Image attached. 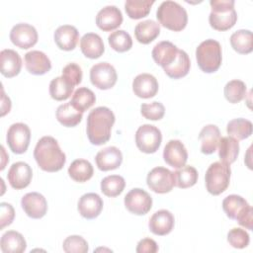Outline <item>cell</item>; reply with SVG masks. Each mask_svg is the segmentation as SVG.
Listing matches in <instances>:
<instances>
[{
    "label": "cell",
    "mask_w": 253,
    "mask_h": 253,
    "mask_svg": "<svg viewBox=\"0 0 253 253\" xmlns=\"http://www.w3.org/2000/svg\"><path fill=\"white\" fill-rule=\"evenodd\" d=\"M5 105L8 107V109H11V101L9 99V97H7L4 93V90L2 89V103H1V110L3 111L5 109Z\"/></svg>",
    "instance_id": "49"
},
{
    "label": "cell",
    "mask_w": 253,
    "mask_h": 253,
    "mask_svg": "<svg viewBox=\"0 0 253 253\" xmlns=\"http://www.w3.org/2000/svg\"><path fill=\"white\" fill-rule=\"evenodd\" d=\"M147 186L155 193L165 194L175 186L173 172L165 167L153 168L146 177Z\"/></svg>",
    "instance_id": "11"
},
{
    "label": "cell",
    "mask_w": 253,
    "mask_h": 253,
    "mask_svg": "<svg viewBox=\"0 0 253 253\" xmlns=\"http://www.w3.org/2000/svg\"><path fill=\"white\" fill-rule=\"evenodd\" d=\"M227 241L229 244L237 249H242L248 246L250 237L245 229L234 227L230 229L227 233Z\"/></svg>",
    "instance_id": "44"
},
{
    "label": "cell",
    "mask_w": 253,
    "mask_h": 253,
    "mask_svg": "<svg viewBox=\"0 0 253 253\" xmlns=\"http://www.w3.org/2000/svg\"><path fill=\"white\" fill-rule=\"evenodd\" d=\"M239 154V142L231 136L220 137L218 142V156L221 162L230 165Z\"/></svg>",
    "instance_id": "32"
},
{
    "label": "cell",
    "mask_w": 253,
    "mask_h": 253,
    "mask_svg": "<svg viewBox=\"0 0 253 253\" xmlns=\"http://www.w3.org/2000/svg\"><path fill=\"white\" fill-rule=\"evenodd\" d=\"M7 143L9 148L16 154H22L27 151L30 140V127L24 123H16L10 126L7 131Z\"/></svg>",
    "instance_id": "9"
},
{
    "label": "cell",
    "mask_w": 253,
    "mask_h": 253,
    "mask_svg": "<svg viewBox=\"0 0 253 253\" xmlns=\"http://www.w3.org/2000/svg\"><path fill=\"white\" fill-rule=\"evenodd\" d=\"M201 151L204 154H211L216 150L220 139L219 128L215 125L205 126L199 134Z\"/></svg>",
    "instance_id": "27"
},
{
    "label": "cell",
    "mask_w": 253,
    "mask_h": 253,
    "mask_svg": "<svg viewBox=\"0 0 253 253\" xmlns=\"http://www.w3.org/2000/svg\"><path fill=\"white\" fill-rule=\"evenodd\" d=\"M10 40L16 46L28 49L38 42V32L36 28L27 23L16 24L10 32Z\"/></svg>",
    "instance_id": "13"
},
{
    "label": "cell",
    "mask_w": 253,
    "mask_h": 253,
    "mask_svg": "<svg viewBox=\"0 0 253 253\" xmlns=\"http://www.w3.org/2000/svg\"><path fill=\"white\" fill-rule=\"evenodd\" d=\"M83 117V113L75 109L71 103L60 105L56 110V119L64 126L72 127L77 126Z\"/></svg>",
    "instance_id": "33"
},
{
    "label": "cell",
    "mask_w": 253,
    "mask_h": 253,
    "mask_svg": "<svg viewBox=\"0 0 253 253\" xmlns=\"http://www.w3.org/2000/svg\"><path fill=\"white\" fill-rule=\"evenodd\" d=\"M123 23V14L121 10L114 5H108L102 8L96 16V25L104 32H110L119 28Z\"/></svg>",
    "instance_id": "17"
},
{
    "label": "cell",
    "mask_w": 253,
    "mask_h": 253,
    "mask_svg": "<svg viewBox=\"0 0 253 253\" xmlns=\"http://www.w3.org/2000/svg\"><path fill=\"white\" fill-rule=\"evenodd\" d=\"M179 48L168 41H163L156 43L152 49V58L156 64L162 68L170 65L177 57Z\"/></svg>",
    "instance_id": "25"
},
{
    "label": "cell",
    "mask_w": 253,
    "mask_h": 253,
    "mask_svg": "<svg viewBox=\"0 0 253 253\" xmlns=\"http://www.w3.org/2000/svg\"><path fill=\"white\" fill-rule=\"evenodd\" d=\"M32 177L33 171L31 166L23 161L13 163L7 174V179L10 186L16 190H21L28 187L32 181Z\"/></svg>",
    "instance_id": "15"
},
{
    "label": "cell",
    "mask_w": 253,
    "mask_h": 253,
    "mask_svg": "<svg viewBox=\"0 0 253 253\" xmlns=\"http://www.w3.org/2000/svg\"><path fill=\"white\" fill-rule=\"evenodd\" d=\"M79 213L87 219L97 217L103 210V200L96 193H87L81 196L77 206Z\"/></svg>",
    "instance_id": "20"
},
{
    "label": "cell",
    "mask_w": 253,
    "mask_h": 253,
    "mask_svg": "<svg viewBox=\"0 0 253 253\" xmlns=\"http://www.w3.org/2000/svg\"><path fill=\"white\" fill-rule=\"evenodd\" d=\"M162 141V134L158 127L152 125H142L135 132V144L144 153H154Z\"/></svg>",
    "instance_id": "8"
},
{
    "label": "cell",
    "mask_w": 253,
    "mask_h": 253,
    "mask_svg": "<svg viewBox=\"0 0 253 253\" xmlns=\"http://www.w3.org/2000/svg\"><path fill=\"white\" fill-rule=\"evenodd\" d=\"M68 174L75 182L83 183L92 178L94 169L88 160L76 159L68 167Z\"/></svg>",
    "instance_id": "34"
},
{
    "label": "cell",
    "mask_w": 253,
    "mask_h": 253,
    "mask_svg": "<svg viewBox=\"0 0 253 253\" xmlns=\"http://www.w3.org/2000/svg\"><path fill=\"white\" fill-rule=\"evenodd\" d=\"M140 113L141 115L151 121H158L161 120L165 114V108L160 102H152V103H144L140 106Z\"/></svg>",
    "instance_id": "45"
},
{
    "label": "cell",
    "mask_w": 253,
    "mask_h": 253,
    "mask_svg": "<svg viewBox=\"0 0 253 253\" xmlns=\"http://www.w3.org/2000/svg\"><path fill=\"white\" fill-rule=\"evenodd\" d=\"M108 42L110 46L118 52L127 51L132 46L130 35L124 30H118L111 33L108 37Z\"/></svg>",
    "instance_id": "42"
},
{
    "label": "cell",
    "mask_w": 253,
    "mask_h": 253,
    "mask_svg": "<svg viewBox=\"0 0 253 253\" xmlns=\"http://www.w3.org/2000/svg\"><path fill=\"white\" fill-rule=\"evenodd\" d=\"M234 0H211V11L209 22L211 28L216 31L231 29L237 21V13L234 9Z\"/></svg>",
    "instance_id": "3"
},
{
    "label": "cell",
    "mask_w": 253,
    "mask_h": 253,
    "mask_svg": "<svg viewBox=\"0 0 253 253\" xmlns=\"http://www.w3.org/2000/svg\"><path fill=\"white\" fill-rule=\"evenodd\" d=\"M80 48L82 53L91 59L100 57L105 51L103 40L95 33H87L81 38Z\"/></svg>",
    "instance_id": "26"
},
{
    "label": "cell",
    "mask_w": 253,
    "mask_h": 253,
    "mask_svg": "<svg viewBox=\"0 0 253 253\" xmlns=\"http://www.w3.org/2000/svg\"><path fill=\"white\" fill-rule=\"evenodd\" d=\"M62 248L66 253H86L88 252L87 241L79 235H70L63 241Z\"/></svg>",
    "instance_id": "43"
},
{
    "label": "cell",
    "mask_w": 253,
    "mask_h": 253,
    "mask_svg": "<svg viewBox=\"0 0 253 253\" xmlns=\"http://www.w3.org/2000/svg\"><path fill=\"white\" fill-rule=\"evenodd\" d=\"M95 161L100 170L110 171L120 167L123 162V154L118 147L109 146L96 154Z\"/></svg>",
    "instance_id": "22"
},
{
    "label": "cell",
    "mask_w": 253,
    "mask_h": 253,
    "mask_svg": "<svg viewBox=\"0 0 253 253\" xmlns=\"http://www.w3.org/2000/svg\"><path fill=\"white\" fill-rule=\"evenodd\" d=\"M157 251H158V245L151 238L141 239L136 246L137 253H155Z\"/></svg>",
    "instance_id": "48"
},
{
    "label": "cell",
    "mask_w": 253,
    "mask_h": 253,
    "mask_svg": "<svg viewBox=\"0 0 253 253\" xmlns=\"http://www.w3.org/2000/svg\"><path fill=\"white\" fill-rule=\"evenodd\" d=\"M22 68V59L19 53L10 48L1 50L0 52V70L1 73L8 78L18 75Z\"/></svg>",
    "instance_id": "24"
},
{
    "label": "cell",
    "mask_w": 253,
    "mask_h": 253,
    "mask_svg": "<svg viewBox=\"0 0 253 253\" xmlns=\"http://www.w3.org/2000/svg\"><path fill=\"white\" fill-rule=\"evenodd\" d=\"M226 131L229 136L237 140H243L252 134V123L243 118L233 119L228 122Z\"/></svg>",
    "instance_id": "36"
},
{
    "label": "cell",
    "mask_w": 253,
    "mask_h": 253,
    "mask_svg": "<svg viewBox=\"0 0 253 253\" xmlns=\"http://www.w3.org/2000/svg\"><path fill=\"white\" fill-rule=\"evenodd\" d=\"M175 186L186 189L194 186L198 181V171L193 166H183L173 172Z\"/></svg>",
    "instance_id": "39"
},
{
    "label": "cell",
    "mask_w": 253,
    "mask_h": 253,
    "mask_svg": "<svg viewBox=\"0 0 253 253\" xmlns=\"http://www.w3.org/2000/svg\"><path fill=\"white\" fill-rule=\"evenodd\" d=\"M126 181L120 175H110L101 181V191L107 197H117L125 189Z\"/></svg>",
    "instance_id": "41"
},
{
    "label": "cell",
    "mask_w": 253,
    "mask_h": 253,
    "mask_svg": "<svg viewBox=\"0 0 253 253\" xmlns=\"http://www.w3.org/2000/svg\"><path fill=\"white\" fill-rule=\"evenodd\" d=\"M21 206L26 214L35 219L44 216L47 211L45 198L38 192H32L24 195L21 200Z\"/></svg>",
    "instance_id": "14"
},
{
    "label": "cell",
    "mask_w": 253,
    "mask_h": 253,
    "mask_svg": "<svg viewBox=\"0 0 253 253\" xmlns=\"http://www.w3.org/2000/svg\"><path fill=\"white\" fill-rule=\"evenodd\" d=\"M132 90L139 98H152L158 91L157 79L149 73L138 74L132 81Z\"/></svg>",
    "instance_id": "21"
},
{
    "label": "cell",
    "mask_w": 253,
    "mask_h": 253,
    "mask_svg": "<svg viewBox=\"0 0 253 253\" xmlns=\"http://www.w3.org/2000/svg\"><path fill=\"white\" fill-rule=\"evenodd\" d=\"M196 58L202 71L206 73L215 72L222 60L220 43L212 39L202 42L196 49Z\"/></svg>",
    "instance_id": "6"
},
{
    "label": "cell",
    "mask_w": 253,
    "mask_h": 253,
    "mask_svg": "<svg viewBox=\"0 0 253 253\" xmlns=\"http://www.w3.org/2000/svg\"><path fill=\"white\" fill-rule=\"evenodd\" d=\"M34 157L39 167L46 172L59 171L66 162V156L57 140L49 135L39 139L34 150Z\"/></svg>",
    "instance_id": "2"
},
{
    "label": "cell",
    "mask_w": 253,
    "mask_h": 253,
    "mask_svg": "<svg viewBox=\"0 0 253 253\" xmlns=\"http://www.w3.org/2000/svg\"><path fill=\"white\" fill-rule=\"evenodd\" d=\"M154 0H126L125 9L130 19H141L147 16L150 12Z\"/></svg>",
    "instance_id": "38"
},
{
    "label": "cell",
    "mask_w": 253,
    "mask_h": 253,
    "mask_svg": "<svg viewBox=\"0 0 253 253\" xmlns=\"http://www.w3.org/2000/svg\"><path fill=\"white\" fill-rule=\"evenodd\" d=\"M191 61L186 51L179 49L176 59L168 66L164 67V72L173 79H179L186 76L190 70Z\"/></svg>",
    "instance_id": "30"
},
{
    "label": "cell",
    "mask_w": 253,
    "mask_h": 253,
    "mask_svg": "<svg viewBox=\"0 0 253 253\" xmlns=\"http://www.w3.org/2000/svg\"><path fill=\"white\" fill-rule=\"evenodd\" d=\"M246 84L241 80H231L227 82L224 86V97L229 103H239L246 97Z\"/></svg>",
    "instance_id": "40"
},
{
    "label": "cell",
    "mask_w": 253,
    "mask_h": 253,
    "mask_svg": "<svg viewBox=\"0 0 253 253\" xmlns=\"http://www.w3.org/2000/svg\"><path fill=\"white\" fill-rule=\"evenodd\" d=\"M230 175L231 169L228 164L221 161L211 163L205 175L208 192L213 196L223 193L229 185Z\"/></svg>",
    "instance_id": "7"
},
{
    "label": "cell",
    "mask_w": 253,
    "mask_h": 253,
    "mask_svg": "<svg viewBox=\"0 0 253 253\" xmlns=\"http://www.w3.org/2000/svg\"><path fill=\"white\" fill-rule=\"evenodd\" d=\"M118 79L115 67L108 62H99L90 69L91 83L101 90L112 88Z\"/></svg>",
    "instance_id": "10"
},
{
    "label": "cell",
    "mask_w": 253,
    "mask_h": 253,
    "mask_svg": "<svg viewBox=\"0 0 253 253\" xmlns=\"http://www.w3.org/2000/svg\"><path fill=\"white\" fill-rule=\"evenodd\" d=\"M175 218L171 211L167 210H159L155 211L149 219V230L155 235L163 236L170 233L174 227Z\"/></svg>",
    "instance_id": "18"
},
{
    "label": "cell",
    "mask_w": 253,
    "mask_h": 253,
    "mask_svg": "<svg viewBox=\"0 0 253 253\" xmlns=\"http://www.w3.org/2000/svg\"><path fill=\"white\" fill-rule=\"evenodd\" d=\"M74 87V83L65 76L61 75L59 77H55L49 83L50 97L56 101L66 100L71 96Z\"/></svg>",
    "instance_id": "31"
},
{
    "label": "cell",
    "mask_w": 253,
    "mask_h": 253,
    "mask_svg": "<svg viewBox=\"0 0 253 253\" xmlns=\"http://www.w3.org/2000/svg\"><path fill=\"white\" fill-rule=\"evenodd\" d=\"M222 209L229 218L235 219L241 226L252 230L253 209L244 198L229 195L222 201Z\"/></svg>",
    "instance_id": "5"
},
{
    "label": "cell",
    "mask_w": 253,
    "mask_h": 253,
    "mask_svg": "<svg viewBox=\"0 0 253 253\" xmlns=\"http://www.w3.org/2000/svg\"><path fill=\"white\" fill-rule=\"evenodd\" d=\"M125 206L131 213L143 215L150 211L152 207V198L146 191L140 188H134L126 195Z\"/></svg>",
    "instance_id": "12"
},
{
    "label": "cell",
    "mask_w": 253,
    "mask_h": 253,
    "mask_svg": "<svg viewBox=\"0 0 253 253\" xmlns=\"http://www.w3.org/2000/svg\"><path fill=\"white\" fill-rule=\"evenodd\" d=\"M96 102V96L92 90L87 87L78 88L71 98V105L80 112H85Z\"/></svg>",
    "instance_id": "37"
},
{
    "label": "cell",
    "mask_w": 253,
    "mask_h": 253,
    "mask_svg": "<svg viewBox=\"0 0 253 253\" xmlns=\"http://www.w3.org/2000/svg\"><path fill=\"white\" fill-rule=\"evenodd\" d=\"M115 115L107 107H97L90 111L87 117V136L94 145H102L111 137L112 126L115 123Z\"/></svg>",
    "instance_id": "1"
},
{
    "label": "cell",
    "mask_w": 253,
    "mask_h": 253,
    "mask_svg": "<svg viewBox=\"0 0 253 253\" xmlns=\"http://www.w3.org/2000/svg\"><path fill=\"white\" fill-rule=\"evenodd\" d=\"M163 158L168 165L178 169L185 166L188 160V152L181 140L171 139L164 147Z\"/></svg>",
    "instance_id": "16"
},
{
    "label": "cell",
    "mask_w": 253,
    "mask_h": 253,
    "mask_svg": "<svg viewBox=\"0 0 253 253\" xmlns=\"http://www.w3.org/2000/svg\"><path fill=\"white\" fill-rule=\"evenodd\" d=\"M62 75L74 83L75 86L79 85L82 81V69L78 64L74 62L68 63L63 67Z\"/></svg>",
    "instance_id": "46"
},
{
    "label": "cell",
    "mask_w": 253,
    "mask_h": 253,
    "mask_svg": "<svg viewBox=\"0 0 253 253\" xmlns=\"http://www.w3.org/2000/svg\"><path fill=\"white\" fill-rule=\"evenodd\" d=\"M230 44L238 53H250L253 49L252 32L249 30H238L234 32L230 37Z\"/></svg>",
    "instance_id": "35"
},
{
    "label": "cell",
    "mask_w": 253,
    "mask_h": 253,
    "mask_svg": "<svg viewBox=\"0 0 253 253\" xmlns=\"http://www.w3.org/2000/svg\"><path fill=\"white\" fill-rule=\"evenodd\" d=\"M0 247L4 253H22L26 250L27 243L20 232L8 230L1 237Z\"/></svg>",
    "instance_id": "28"
},
{
    "label": "cell",
    "mask_w": 253,
    "mask_h": 253,
    "mask_svg": "<svg viewBox=\"0 0 253 253\" xmlns=\"http://www.w3.org/2000/svg\"><path fill=\"white\" fill-rule=\"evenodd\" d=\"M26 69L34 75H42L51 68L50 59L41 50H31L24 57Z\"/></svg>",
    "instance_id": "19"
},
{
    "label": "cell",
    "mask_w": 253,
    "mask_h": 253,
    "mask_svg": "<svg viewBox=\"0 0 253 253\" xmlns=\"http://www.w3.org/2000/svg\"><path fill=\"white\" fill-rule=\"evenodd\" d=\"M1 208V229H3L6 225H10L15 217V211L12 205L2 202L0 204Z\"/></svg>",
    "instance_id": "47"
},
{
    "label": "cell",
    "mask_w": 253,
    "mask_h": 253,
    "mask_svg": "<svg viewBox=\"0 0 253 253\" xmlns=\"http://www.w3.org/2000/svg\"><path fill=\"white\" fill-rule=\"evenodd\" d=\"M156 17L161 26L174 32L185 29L188 22V15L185 8L172 0L163 1L159 5L156 11Z\"/></svg>",
    "instance_id": "4"
},
{
    "label": "cell",
    "mask_w": 253,
    "mask_h": 253,
    "mask_svg": "<svg viewBox=\"0 0 253 253\" xmlns=\"http://www.w3.org/2000/svg\"><path fill=\"white\" fill-rule=\"evenodd\" d=\"M56 45L62 50H72L75 48L78 40V30L71 25L59 26L53 35Z\"/></svg>",
    "instance_id": "23"
},
{
    "label": "cell",
    "mask_w": 253,
    "mask_h": 253,
    "mask_svg": "<svg viewBox=\"0 0 253 253\" xmlns=\"http://www.w3.org/2000/svg\"><path fill=\"white\" fill-rule=\"evenodd\" d=\"M160 34V25L153 20L139 22L134 28L135 39L143 44H148Z\"/></svg>",
    "instance_id": "29"
}]
</instances>
